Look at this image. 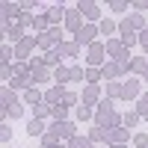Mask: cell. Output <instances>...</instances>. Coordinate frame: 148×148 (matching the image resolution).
I'll list each match as a JSON object with an SVG mask.
<instances>
[{
    "instance_id": "6da1fadb",
    "label": "cell",
    "mask_w": 148,
    "mask_h": 148,
    "mask_svg": "<svg viewBox=\"0 0 148 148\" xmlns=\"http://www.w3.org/2000/svg\"><path fill=\"white\" fill-rule=\"evenodd\" d=\"M119 121H121V116L113 110V104L110 101H104L101 104V110H98V125H110V127H119Z\"/></svg>"
},
{
    "instance_id": "7a4b0ae2",
    "label": "cell",
    "mask_w": 148,
    "mask_h": 148,
    "mask_svg": "<svg viewBox=\"0 0 148 148\" xmlns=\"http://www.w3.org/2000/svg\"><path fill=\"white\" fill-rule=\"evenodd\" d=\"M95 36H98V27H95V24H86V27L77 33V45H95Z\"/></svg>"
},
{
    "instance_id": "3957f363",
    "label": "cell",
    "mask_w": 148,
    "mask_h": 148,
    "mask_svg": "<svg viewBox=\"0 0 148 148\" xmlns=\"http://www.w3.org/2000/svg\"><path fill=\"white\" fill-rule=\"evenodd\" d=\"M53 133H56V136H62V139H74V125H71V121H56V125L51 127Z\"/></svg>"
},
{
    "instance_id": "277c9868",
    "label": "cell",
    "mask_w": 148,
    "mask_h": 148,
    "mask_svg": "<svg viewBox=\"0 0 148 148\" xmlns=\"http://www.w3.org/2000/svg\"><path fill=\"white\" fill-rule=\"evenodd\" d=\"M125 139H127V130L121 127V125H119V127H113V130L107 133V142H113V145H125Z\"/></svg>"
},
{
    "instance_id": "5b68a950",
    "label": "cell",
    "mask_w": 148,
    "mask_h": 148,
    "mask_svg": "<svg viewBox=\"0 0 148 148\" xmlns=\"http://www.w3.org/2000/svg\"><path fill=\"white\" fill-rule=\"evenodd\" d=\"M77 12H80V15H86L89 21H98V15H101V9H98L95 3H80V6H77Z\"/></svg>"
},
{
    "instance_id": "8992f818",
    "label": "cell",
    "mask_w": 148,
    "mask_h": 148,
    "mask_svg": "<svg viewBox=\"0 0 148 148\" xmlns=\"http://www.w3.org/2000/svg\"><path fill=\"white\" fill-rule=\"evenodd\" d=\"M125 68H127V62H125V59H116V62L104 65V74H107V77H116V74H121Z\"/></svg>"
},
{
    "instance_id": "52a82bcc",
    "label": "cell",
    "mask_w": 148,
    "mask_h": 148,
    "mask_svg": "<svg viewBox=\"0 0 148 148\" xmlns=\"http://www.w3.org/2000/svg\"><path fill=\"white\" fill-rule=\"evenodd\" d=\"M21 3H3V21H9V18H21Z\"/></svg>"
},
{
    "instance_id": "ba28073f",
    "label": "cell",
    "mask_w": 148,
    "mask_h": 148,
    "mask_svg": "<svg viewBox=\"0 0 148 148\" xmlns=\"http://www.w3.org/2000/svg\"><path fill=\"white\" fill-rule=\"evenodd\" d=\"M27 133H30V136H45V125H42V119H33L30 121V125H27Z\"/></svg>"
},
{
    "instance_id": "9c48e42d",
    "label": "cell",
    "mask_w": 148,
    "mask_h": 148,
    "mask_svg": "<svg viewBox=\"0 0 148 148\" xmlns=\"http://www.w3.org/2000/svg\"><path fill=\"white\" fill-rule=\"evenodd\" d=\"M62 15H65V6H62V3H59V6H51V9H47V21H51V24L62 21Z\"/></svg>"
},
{
    "instance_id": "30bf717a",
    "label": "cell",
    "mask_w": 148,
    "mask_h": 148,
    "mask_svg": "<svg viewBox=\"0 0 148 148\" xmlns=\"http://www.w3.org/2000/svg\"><path fill=\"white\" fill-rule=\"evenodd\" d=\"M104 51H107L104 45H92V47H89V62L98 65V62H101V56H104Z\"/></svg>"
},
{
    "instance_id": "8fae6325",
    "label": "cell",
    "mask_w": 148,
    "mask_h": 148,
    "mask_svg": "<svg viewBox=\"0 0 148 148\" xmlns=\"http://www.w3.org/2000/svg\"><path fill=\"white\" fill-rule=\"evenodd\" d=\"M136 92H139V86H136V80H127L125 86H121V95H125V98H136Z\"/></svg>"
},
{
    "instance_id": "7c38bea8",
    "label": "cell",
    "mask_w": 148,
    "mask_h": 148,
    "mask_svg": "<svg viewBox=\"0 0 148 148\" xmlns=\"http://www.w3.org/2000/svg\"><path fill=\"white\" fill-rule=\"evenodd\" d=\"M65 21H68V27H71V30H77V33L83 30V27H80V21H83L80 12H68V18H65Z\"/></svg>"
},
{
    "instance_id": "4fadbf2b",
    "label": "cell",
    "mask_w": 148,
    "mask_h": 148,
    "mask_svg": "<svg viewBox=\"0 0 148 148\" xmlns=\"http://www.w3.org/2000/svg\"><path fill=\"white\" fill-rule=\"evenodd\" d=\"M59 98H65V92H62V89H59V86H56V89H51V92L45 95V104H56Z\"/></svg>"
},
{
    "instance_id": "5bb4252c",
    "label": "cell",
    "mask_w": 148,
    "mask_h": 148,
    "mask_svg": "<svg viewBox=\"0 0 148 148\" xmlns=\"http://www.w3.org/2000/svg\"><path fill=\"white\" fill-rule=\"evenodd\" d=\"M68 148H92V142H89V136H74L68 142Z\"/></svg>"
},
{
    "instance_id": "9a60e30c",
    "label": "cell",
    "mask_w": 148,
    "mask_h": 148,
    "mask_svg": "<svg viewBox=\"0 0 148 148\" xmlns=\"http://www.w3.org/2000/svg\"><path fill=\"white\" fill-rule=\"evenodd\" d=\"M24 101H27V104H33V107H36V104H42V95L36 92V89H27V92H24Z\"/></svg>"
},
{
    "instance_id": "2e32d148",
    "label": "cell",
    "mask_w": 148,
    "mask_h": 148,
    "mask_svg": "<svg viewBox=\"0 0 148 148\" xmlns=\"http://www.w3.org/2000/svg\"><path fill=\"white\" fill-rule=\"evenodd\" d=\"M95 101H98V89H95V86H89V89L83 92V107H86V104H95Z\"/></svg>"
},
{
    "instance_id": "e0dca14e",
    "label": "cell",
    "mask_w": 148,
    "mask_h": 148,
    "mask_svg": "<svg viewBox=\"0 0 148 148\" xmlns=\"http://www.w3.org/2000/svg\"><path fill=\"white\" fill-rule=\"evenodd\" d=\"M101 139H107V130L104 127H92L89 130V142H101Z\"/></svg>"
},
{
    "instance_id": "ac0fdd59",
    "label": "cell",
    "mask_w": 148,
    "mask_h": 148,
    "mask_svg": "<svg viewBox=\"0 0 148 148\" xmlns=\"http://www.w3.org/2000/svg\"><path fill=\"white\" fill-rule=\"evenodd\" d=\"M136 121H139V113H125V116H121V125H125V127H133Z\"/></svg>"
},
{
    "instance_id": "d6986e66",
    "label": "cell",
    "mask_w": 148,
    "mask_h": 148,
    "mask_svg": "<svg viewBox=\"0 0 148 148\" xmlns=\"http://www.w3.org/2000/svg\"><path fill=\"white\" fill-rule=\"evenodd\" d=\"M65 113H68V107H59V104H56V107H51V116H53L56 121H62V119H65Z\"/></svg>"
},
{
    "instance_id": "ffe728a7",
    "label": "cell",
    "mask_w": 148,
    "mask_h": 148,
    "mask_svg": "<svg viewBox=\"0 0 148 148\" xmlns=\"http://www.w3.org/2000/svg\"><path fill=\"white\" fill-rule=\"evenodd\" d=\"M33 113H36V119H45L47 113H51V107H47V104H36V107H33Z\"/></svg>"
},
{
    "instance_id": "44dd1931",
    "label": "cell",
    "mask_w": 148,
    "mask_h": 148,
    "mask_svg": "<svg viewBox=\"0 0 148 148\" xmlns=\"http://www.w3.org/2000/svg\"><path fill=\"white\" fill-rule=\"evenodd\" d=\"M6 39L18 42V39H21V27H9V24H6Z\"/></svg>"
},
{
    "instance_id": "7402d4cb",
    "label": "cell",
    "mask_w": 148,
    "mask_h": 148,
    "mask_svg": "<svg viewBox=\"0 0 148 148\" xmlns=\"http://www.w3.org/2000/svg\"><path fill=\"white\" fill-rule=\"evenodd\" d=\"M59 56H62L59 51H51V53H47V56L42 59V62H45V65H56V62H59Z\"/></svg>"
},
{
    "instance_id": "603a6c76",
    "label": "cell",
    "mask_w": 148,
    "mask_h": 148,
    "mask_svg": "<svg viewBox=\"0 0 148 148\" xmlns=\"http://www.w3.org/2000/svg\"><path fill=\"white\" fill-rule=\"evenodd\" d=\"M59 53L62 56H74L77 53V45H59Z\"/></svg>"
},
{
    "instance_id": "cb8c5ba5",
    "label": "cell",
    "mask_w": 148,
    "mask_h": 148,
    "mask_svg": "<svg viewBox=\"0 0 148 148\" xmlns=\"http://www.w3.org/2000/svg\"><path fill=\"white\" fill-rule=\"evenodd\" d=\"M27 83H33L30 77H12V89H24Z\"/></svg>"
},
{
    "instance_id": "d4e9b609",
    "label": "cell",
    "mask_w": 148,
    "mask_h": 148,
    "mask_svg": "<svg viewBox=\"0 0 148 148\" xmlns=\"http://www.w3.org/2000/svg\"><path fill=\"white\" fill-rule=\"evenodd\" d=\"M36 42H39V39H24V42H21V47H18V53L24 56V53H27V51H30V47L36 45Z\"/></svg>"
},
{
    "instance_id": "484cf974",
    "label": "cell",
    "mask_w": 148,
    "mask_h": 148,
    "mask_svg": "<svg viewBox=\"0 0 148 148\" xmlns=\"http://www.w3.org/2000/svg\"><path fill=\"white\" fill-rule=\"evenodd\" d=\"M77 119H80V121H89V119H92V110H89V107H77Z\"/></svg>"
},
{
    "instance_id": "4316f807",
    "label": "cell",
    "mask_w": 148,
    "mask_h": 148,
    "mask_svg": "<svg viewBox=\"0 0 148 148\" xmlns=\"http://www.w3.org/2000/svg\"><path fill=\"white\" fill-rule=\"evenodd\" d=\"M56 80H71V68H56Z\"/></svg>"
},
{
    "instance_id": "83f0119b",
    "label": "cell",
    "mask_w": 148,
    "mask_h": 148,
    "mask_svg": "<svg viewBox=\"0 0 148 148\" xmlns=\"http://www.w3.org/2000/svg\"><path fill=\"white\" fill-rule=\"evenodd\" d=\"M45 27H47V15H39L33 21V30H45Z\"/></svg>"
},
{
    "instance_id": "f1b7e54d",
    "label": "cell",
    "mask_w": 148,
    "mask_h": 148,
    "mask_svg": "<svg viewBox=\"0 0 148 148\" xmlns=\"http://www.w3.org/2000/svg\"><path fill=\"white\" fill-rule=\"evenodd\" d=\"M133 142H136V148H148V136H145V133H136Z\"/></svg>"
},
{
    "instance_id": "f546056e",
    "label": "cell",
    "mask_w": 148,
    "mask_h": 148,
    "mask_svg": "<svg viewBox=\"0 0 148 148\" xmlns=\"http://www.w3.org/2000/svg\"><path fill=\"white\" fill-rule=\"evenodd\" d=\"M47 36H51L53 42H59V45H62V30H56V27H51V30H47Z\"/></svg>"
},
{
    "instance_id": "4dcf8cb0",
    "label": "cell",
    "mask_w": 148,
    "mask_h": 148,
    "mask_svg": "<svg viewBox=\"0 0 148 148\" xmlns=\"http://www.w3.org/2000/svg\"><path fill=\"white\" fill-rule=\"evenodd\" d=\"M98 30H101L104 36H110V33H113L116 27H113V21H101V27H98Z\"/></svg>"
},
{
    "instance_id": "1f68e13d",
    "label": "cell",
    "mask_w": 148,
    "mask_h": 148,
    "mask_svg": "<svg viewBox=\"0 0 148 148\" xmlns=\"http://www.w3.org/2000/svg\"><path fill=\"white\" fill-rule=\"evenodd\" d=\"M51 45H53V39H51L47 33H42V36H39V47H51Z\"/></svg>"
},
{
    "instance_id": "d6a6232c",
    "label": "cell",
    "mask_w": 148,
    "mask_h": 148,
    "mask_svg": "<svg viewBox=\"0 0 148 148\" xmlns=\"http://www.w3.org/2000/svg\"><path fill=\"white\" fill-rule=\"evenodd\" d=\"M130 68H133V71H145V68H148V62H145V59H133Z\"/></svg>"
},
{
    "instance_id": "836d02e7",
    "label": "cell",
    "mask_w": 148,
    "mask_h": 148,
    "mask_svg": "<svg viewBox=\"0 0 148 148\" xmlns=\"http://www.w3.org/2000/svg\"><path fill=\"white\" fill-rule=\"evenodd\" d=\"M0 130H3V133H0V136H3V142H9V136H12V127H9V121H6V125L0 127Z\"/></svg>"
},
{
    "instance_id": "e575fe53",
    "label": "cell",
    "mask_w": 148,
    "mask_h": 148,
    "mask_svg": "<svg viewBox=\"0 0 148 148\" xmlns=\"http://www.w3.org/2000/svg\"><path fill=\"white\" fill-rule=\"evenodd\" d=\"M74 101H77V95H74V92H65V98H62V104L68 107V104H74Z\"/></svg>"
},
{
    "instance_id": "d590c367",
    "label": "cell",
    "mask_w": 148,
    "mask_h": 148,
    "mask_svg": "<svg viewBox=\"0 0 148 148\" xmlns=\"http://www.w3.org/2000/svg\"><path fill=\"white\" fill-rule=\"evenodd\" d=\"M86 77H89V83H95V80H98V77H101V71H95V68H92V71H89V74H86Z\"/></svg>"
},
{
    "instance_id": "8d00e7d4",
    "label": "cell",
    "mask_w": 148,
    "mask_h": 148,
    "mask_svg": "<svg viewBox=\"0 0 148 148\" xmlns=\"http://www.w3.org/2000/svg\"><path fill=\"white\" fill-rule=\"evenodd\" d=\"M110 148H127V145H110Z\"/></svg>"
},
{
    "instance_id": "74e56055",
    "label": "cell",
    "mask_w": 148,
    "mask_h": 148,
    "mask_svg": "<svg viewBox=\"0 0 148 148\" xmlns=\"http://www.w3.org/2000/svg\"><path fill=\"white\" fill-rule=\"evenodd\" d=\"M53 148H68V145H53Z\"/></svg>"
},
{
    "instance_id": "f35d334b",
    "label": "cell",
    "mask_w": 148,
    "mask_h": 148,
    "mask_svg": "<svg viewBox=\"0 0 148 148\" xmlns=\"http://www.w3.org/2000/svg\"><path fill=\"white\" fill-rule=\"evenodd\" d=\"M145 80H148V77H145Z\"/></svg>"
}]
</instances>
